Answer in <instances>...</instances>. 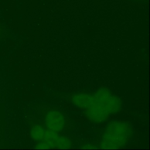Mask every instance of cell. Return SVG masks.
I'll return each mask as SVG.
<instances>
[{"label":"cell","instance_id":"cell-1","mask_svg":"<svg viewBox=\"0 0 150 150\" xmlns=\"http://www.w3.org/2000/svg\"><path fill=\"white\" fill-rule=\"evenodd\" d=\"M121 108L120 99L107 88H100L91 94L90 102L84 109L86 117L93 122L105 121L110 115Z\"/></svg>","mask_w":150,"mask_h":150},{"label":"cell","instance_id":"cell-2","mask_svg":"<svg viewBox=\"0 0 150 150\" xmlns=\"http://www.w3.org/2000/svg\"><path fill=\"white\" fill-rule=\"evenodd\" d=\"M133 136L131 125L124 121H113L105 128L98 146L102 149H118L127 145Z\"/></svg>","mask_w":150,"mask_h":150},{"label":"cell","instance_id":"cell-3","mask_svg":"<svg viewBox=\"0 0 150 150\" xmlns=\"http://www.w3.org/2000/svg\"><path fill=\"white\" fill-rule=\"evenodd\" d=\"M45 126L47 129L59 132L63 130L66 124L63 114L57 110H50L46 115Z\"/></svg>","mask_w":150,"mask_h":150},{"label":"cell","instance_id":"cell-4","mask_svg":"<svg viewBox=\"0 0 150 150\" xmlns=\"http://www.w3.org/2000/svg\"><path fill=\"white\" fill-rule=\"evenodd\" d=\"M91 96V94L86 93H81L74 94L71 99L72 103L76 107L85 109L90 100Z\"/></svg>","mask_w":150,"mask_h":150},{"label":"cell","instance_id":"cell-5","mask_svg":"<svg viewBox=\"0 0 150 150\" xmlns=\"http://www.w3.org/2000/svg\"><path fill=\"white\" fill-rule=\"evenodd\" d=\"M45 129L40 125H36L30 130V137L33 140L40 142L43 139Z\"/></svg>","mask_w":150,"mask_h":150},{"label":"cell","instance_id":"cell-6","mask_svg":"<svg viewBox=\"0 0 150 150\" xmlns=\"http://www.w3.org/2000/svg\"><path fill=\"white\" fill-rule=\"evenodd\" d=\"M91 145H85L83 148H84V149H94V148H96V147L94 146H91Z\"/></svg>","mask_w":150,"mask_h":150}]
</instances>
